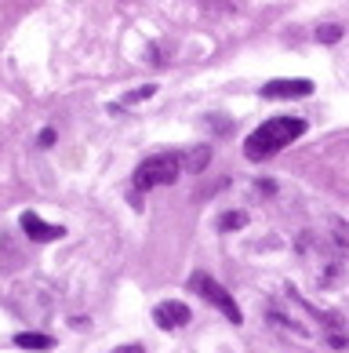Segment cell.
<instances>
[{
  "label": "cell",
  "instance_id": "10",
  "mask_svg": "<svg viewBox=\"0 0 349 353\" xmlns=\"http://www.w3.org/2000/svg\"><path fill=\"white\" fill-rule=\"evenodd\" d=\"M244 222H248V219H244L240 212L237 215H222V219H218V230H240Z\"/></svg>",
  "mask_w": 349,
  "mask_h": 353
},
{
  "label": "cell",
  "instance_id": "11",
  "mask_svg": "<svg viewBox=\"0 0 349 353\" xmlns=\"http://www.w3.org/2000/svg\"><path fill=\"white\" fill-rule=\"evenodd\" d=\"M51 142H55V132L47 128V132H41V146H51Z\"/></svg>",
  "mask_w": 349,
  "mask_h": 353
},
{
  "label": "cell",
  "instance_id": "2",
  "mask_svg": "<svg viewBox=\"0 0 349 353\" xmlns=\"http://www.w3.org/2000/svg\"><path fill=\"white\" fill-rule=\"evenodd\" d=\"M182 157L175 153H153L149 161H142L135 168V190H157V186H171L182 175Z\"/></svg>",
  "mask_w": 349,
  "mask_h": 353
},
{
  "label": "cell",
  "instance_id": "4",
  "mask_svg": "<svg viewBox=\"0 0 349 353\" xmlns=\"http://www.w3.org/2000/svg\"><path fill=\"white\" fill-rule=\"evenodd\" d=\"M189 306L186 303H175V299H167V303H160L157 310H153V321L160 324L164 332H175V328H186L189 324Z\"/></svg>",
  "mask_w": 349,
  "mask_h": 353
},
{
  "label": "cell",
  "instance_id": "6",
  "mask_svg": "<svg viewBox=\"0 0 349 353\" xmlns=\"http://www.w3.org/2000/svg\"><path fill=\"white\" fill-rule=\"evenodd\" d=\"M22 230L30 233L33 241H59V237H66V230H62V226H47V222L36 215V212H25L22 215Z\"/></svg>",
  "mask_w": 349,
  "mask_h": 353
},
{
  "label": "cell",
  "instance_id": "5",
  "mask_svg": "<svg viewBox=\"0 0 349 353\" xmlns=\"http://www.w3.org/2000/svg\"><path fill=\"white\" fill-rule=\"evenodd\" d=\"M309 91H313L309 81H269L262 88V95L266 99H306Z\"/></svg>",
  "mask_w": 349,
  "mask_h": 353
},
{
  "label": "cell",
  "instance_id": "12",
  "mask_svg": "<svg viewBox=\"0 0 349 353\" xmlns=\"http://www.w3.org/2000/svg\"><path fill=\"white\" fill-rule=\"evenodd\" d=\"M113 353H146L142 346H120V350H113Z\"/></svg>",
  "mask_w": 349,
  "mask_h": 353
},
{
  "label": "cell",
  "instance_id": "7",
  "mask_svg": "<svg viewBox=\"0 0 349 353\" xmlns=\"http://www.w3.org/2000/svg\"><path fill=\"white\" fill-rule=\"evenodd\" d=\"M15 346H22V350H51V346H55V339H51V335H36V332H19Z\"/></svg>",
  "mask_w": 349,
  "mask_h": 353
},
{
  "label": "cell",
  "instance_id": "8",
  "mask_svg": "<svg viewBox=\"0 0 349 353\" xmlns=\"http://www.w3.org/2000/svg\"><path fill=\"white\" fill-rule=\"evenodd\" d=\"M208 161H211V153H208V146H197L189 153V161H186V168L189 172H204V168H208Z\"/></svg>",
  "mask_w": 349,
  "mask_h": 353
},
{
  "label": "cell",
  "instance_id": "9",
  "mask_svg": "<svg viewBox=\"0 0 349 353\" xmlns=\"http://www.w3.org/2000/svg\"><path fill=\"white\" fill-rule=\"evenodd\" d=\"M317 41L339 44V41H342V26H320V30H317Z\"/></svg>",
  "mask_w": 349,
  "mask_h": 353
},
{
  "label": "cell",
  "instance_id": "3",
  "mask_svg": "<svg viewBox=\"0 0 349 353\" xmlns=\"http://www.w3.org/2000/svg\"><path fill=\"white\" fill-rule=\"evenodd\" d=\"M189 288H193V292H200V295L208 299L211 306H218V310H222V313H226V317H229L233 324H240V321H244L240 306L233 303V295H229V292H226V288L218 284L215 277H208V273H193V277H189Z\"/></svg>",
  "mask_w": 349,
  "mask_h": 353
},
{
  "label": "cell",
  "instance_id": "1",
  "mask_svg": "<svg viewBox=\"0 0 349 353\" xmlns=\"http://www.w3.org/2000/svg\"><path fill=\"white\" fill-rule=\"evenodd\" d=\"M306 135V121L302 117H273V121H266L262 128H255L244 142V153L251 157V161H262V157H273L280 153L284 146H291L295 139Z\"/></svg>",
  "mask_w": 349,
  "mask_h": 353
}]
</instances>
